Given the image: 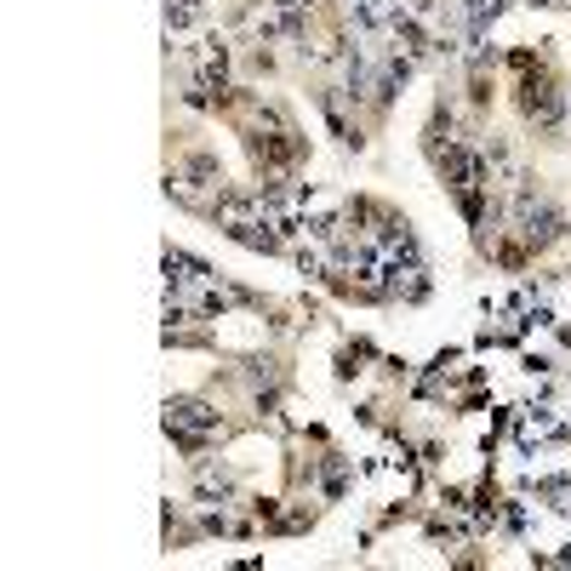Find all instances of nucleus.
I'll return each instance as SVG.
<instances>
[{
    "instance_id": "nucleus-2",
    "label": "nucleus",
    "mask_w": 571,
    "mask_h": 571,
    "mask_svg": "<svg viewBox=\"0 0 571 571\" xmlns=\"http://www.w3.org/2000/svg\"><path fill=\"white\" fill-rule=\"evenodd\" d=\"M194 12H201V0H166V17H171V29H178V23H189Z\"/></svg>"
},
{
    "instance_id": "nucleus-3",
    "label": "nucleus",
    "mask_w": 571,
    "mask_h": 571,
    "mask_svg": "<svg viewBox=\"0 0 571 571\" xmlns=\"http://www.w3.org/2000/svg\"><path fill=\"white\" fill-rule=\"evenodd\" d=\"M463 7H468V29L480 35V23H486V12H498V0H463Z\"/></svg>"
},
{
    "instance_id": "nucleus-1",
    "label": "nucleus",
    "mask_w": 571,
    "mask_h": 571,
    "mask_svg": "<svg viewBox=\"0 0 571 571\" xmlns=\"http://www.w3.org/2000/svg\"><path fill=\"white\" fill-rule=\"evenodd\" d=\"M166 429H178V435L194 445V440H206V435L217 429V417H212L201 401H171V406H166Z\"/></svg>"
}]
</instances>
